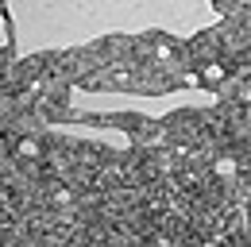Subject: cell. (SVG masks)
<instances>
[{
  "label": "cell",
  "instance_id": "6da1fadb",
  "mask_svg": "<svg viewBox=\"0 0 251 247\" xmlns=\"http://www.w3.org/2000/svg\"><path fill=\"white\" fill-rule=\"evenodd\" d=\"M20 154H24V158H39V143L24 139V143H20Z\"/></svg>",
  "mask_w": 251,
  "mask_h": 247
},
{
  "label": "cell",
  "instance_id": "7a4b0ae2",
  "mask_svg": "<svg viewBox=\"0 0 251 247\" xmlns=\"http://www.w3.org/2000/svg\"><path fill=\"white\" fill-rule=\"evenodd\" d=\"M205 77H209V81H217V77H224V66H209V70H205Z\"/></svg>",
  "mask_w": 251,
  "mask_h": 247
}]
</instances>
